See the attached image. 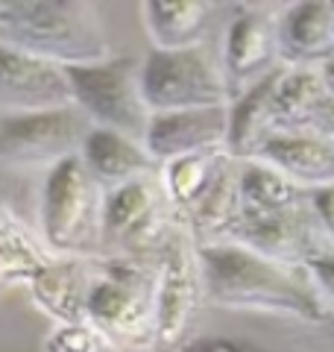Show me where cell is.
Returning a JSON list of instances; mask_svg holds the SVG:
<instances>
[{
    "label": "cell",
    "instance_id": "cell-26",
    "mask_svg": "<svg viewBox=\"0 0 334 352\" xmlns=\"http://www.w3.org/2000/svg\"><path fill=\"white\" fill-rule=\"evenodd\" d=\"M176 352H273L252 340L229 338V335H205V338H188Z\"/></svg>",
    "mask_w": 334,
    "mask_h": 352
},
{
    "label": "cell",
    "instance_id": "cell-14",
    "mask_svg": "<svg viewBox=\"0 0 334 352\" xmlns=\"http://www.w3.org/2000/svg\"><path fill=\"white\" fill-rule=\"evenodd\" d=\"M97 267L88 258L53 256L44 273L30 285V296L41 314H47L56 326L88 323V300H91Z\"/></svg>",
    "mask_w": 334,
    "mask_h": 352
},
{
    "label": "cell",
    "instance_id": "cell-2",
    "mask_svg": "<svg viewBox=\"0 0 334 352\" xmlns=\"http://www.w3.org/2000/svg\"><path fill=\"white\" fill-rule=\"evenodd\" d=\"M0 44L62 68L111 56L100 9L65 0H0Z\"/></svg>",
    "mask_w": 334,
    "mask_h": 352
},
{
    "label": "cell",
    "instance_id": "cell-5",
    "mask_svg": "<svg viewBox=\"0 0 334 352\" xmlns=\"http://www.w3.org/2000/svg\"><path fill=\"white\" fill-rule=\"evenodd\" d=\"M74 106L91 126L111 129L144 141L150 109L141 94V62L129 56H109L91 65L68 68Z\"/></svg>",
    "mask_w": 334,
    "mask_h": 352
},
{
    "label": "cell",
    "instance_id": "cell-27",
    "mask_svg": "<svg viewBox=\"0 0 334 352\" xmlns=\"http://www.w3.org/2000/svg\"><path fill=\"white\" fill-rule=\"evenodd\" d=\"M311 282L320 291V296H329L334 302V250H322L305 264Z\"/></svg>",
    "mask_w": 334,
    "mask_h": 352
},
{
    "label": "cell",
    "instance_id": "cell-12",
    "mask_svg": "<svg viewBox=\"0 0 334 352\" xmlns=\"http://www.w3.org/2000/svg\"><path fill=\"white\" fill-rule=\"evenodd\" d=\"M229 144V106L182 109V112L150 115V126L144 132V147L159 162L220 153Z\"/></svg>",
    "mask_w": 334,
    "mask_h": 352
},
{
    "label": "cell",
    "instance_id": "cell-20",
    "mask_svg": "<svg viewBox=\"0 0 334 352\" xmlns=\"http://www.w3.org/2000/svg\"><path fill=\"white\" fill-rule=\"evenodd\" d=\"M153 50L203 47L211 21V3L203 0H150L141 9Z\"/></svg>",
    "mask_w": 334,
    "mask_h": 352
},
{
    "label": "cell",
    "instance_id": "cell-23",
    "mask_svg": "<svg viewBox=\"0 0 334 352\" xmlns=\"http://www.w3.org/2000/svg\"><path fill=\"white\" fill-rule=\"evenodd\" d=\"M238 188H241V217L282 214L311 203V191L299 188L285 173H278L276 168L258 159L241 162Z\"/></svg>",
    "mask_w": 334,
    "mask_h": 352
},
{
    "label": "cell",
    "instance_id": "cell-16",
    "mask_svg": "<svg viewBox=\"0 0 334 352\" xmlns=\"http://www.w3.org/2000/svg\"><path fill=\"white\" fill-rule=\"evenodd\" d=\"M80 162L103 191H115L126 182L153 176V170L159 168V162L150 156L144 141L100 126L88 129L80 147Z\"/></svg>",
    "mask_w": 334,
    "mask_h": 352
},
{
    "label": "cell",
    "instance_id": "cell-28",
    "mask_svg": "<svg viewBox=\"0 0 334 352\" xmlns=\"http://www.w3.org/2000/svg\"><path fill=\"white\" fill-rule=\"evenodd\" d=\"M311 208H314V214H317L322 235H329L334 241V182L311 191Z\"/></svg>",
    "mask_w": 334,
    "mask_h": 352
},
{
    "label": "cell",
    "instance_id": "cell-18",
    "mask_svg": "<svg viewBox=\"0 0 334 352\" xmlns=\"http://www.w3.org/2000/svg\"><path fill=\"white\" fill-rule=\"evenodd\" d=\"M331 94L320 68H285L276 74L270 112L276 132H320Z\"/></svg>",
    "mask_w": 334,
    "mask_h": 352
},
{
    "label": "cell",
    "instance_id": "cell-24",
    "mask_svg": "<svg viewBox=\"0 0 334 352\" xmlns=\"http://www.w3.org/2000/svg\"><path fill=\"white\" fill-rule=\"evenodd\" d=\"M229 159H232L229 153L220 150V153H199V156H182V159L164 162L159 168L162 170L159 182L173 212H179L182 217L191 212L205 197V191L214 185L217 173Z\"/></svg>",
    "mask_w": 334,
    "mask_h": 352
},
{
    "label": "cell",
    "instance_id": "cell-9",
    "mask_svg": "<svg viewBox=\"0 0 334 352\" xmlns=\"http://www.w3.org/2000/svg\"><path fill=\"white\" fill-rule=\"evenodd\" d=\"M170 203L155 176L126 182L106 191L103 200V244H118L126 252L147 250L167 235Z\"/></svg>",
    "mask_w": 334,
    "mask_h": 352
},
{
    "label": "cell",
    "instance_id": "cell-1",
    "mask_svg": "<svg viewBox=\"0 0 334 352\" xmlns=\"http://www.w3.org/2000/svg\"><path fill=\"white\" fill-rule=\"evenodd\" d=\"M203 267V288L211 305L229 311H255L291 317L302 323L326 320V302L308 270L285 267L235 241L197 247Z\"/></svg>",
    "mask_w": 334,
    "mask_h": 352
},
{
    "label": "cell",
    "instance_id": "cell-22",
    "mask_svg": "<svg viewBox=\"0 0 334 352\" xmlns=\"http://www.w3.org/2000/svg\"><path fill=\"white\" fill-rule=\"evenodd\" d=\"M50 261L53 252L44 247V241L32 235L6 203H0V285L30 288Z\"/></svg>",
    "mask_w": 334,
    "mask_h": 352
},
{
    "label": "cell",
    "instance_id": "cell-4",
    "mask_svg": "<svg viewBox=\"0 0 334 352\" xmlns=\"http://www.w3.org/2000/svg\"><path fill=\"white\" fill-rule=\"evenodd\" d=\"M106 191L80 156L53 164L41 188V241L53 256L85 258L103 244Z\"/></svg>",
    "mask_w": 334,
    "mask_h": 352
},
{
    "label": "cell",
    "instance_id": "cell-6",
    "mask_svg": "<svg viewBox=\"0 0 334 352\" xmlns=\"http://www.w3.org/2000/svg\"><path fill=\"white\" fill-rule=\"evenodd\" d=\"M141 94L150 115L229 106V80L205 47L150 50L141 62Z\"/></svg>",
    "mask_w": 334,
    "mask_h": 352
},
{
    "label": "cell",
    "instance_id": "cell-19",
    "mask_svg": "<svg viewBox=\"0 0 334 352\" xmlns=\"http://www.w3.org/2000/svg\"><path fill=\"white\" fill-rule=\"evenodd\" d=\"M238 164L229 159L217 173L214 185L205 191L191 212L185 214V229L194 238L197 247L203 244H223L232 241L241 223V188H238Z\"/></svg>",
    "mask_w": 334,
    "mask_h": 352
},
{
    "label": "cell",
    "instance_id": "cell-25",
    "mask_svg": "<svg viewBox=\"0 0 334 352\" xmlns=\"http://www.w3.org/2000/svg\"><path fill=\"white\" fill-rule=\"evenodd\" d=\"M109 340L91 323L56 326L44 340V352H106Z\"/></svg>",
    "mask_w": 334,
    "mask_h": 352
},
{
    "label": "cell",
    "instance_id": "cell-11",
    "mask_svg": "<svg viewBox=\"0 0 334 352\" xmlns=\"http://www.w3.org/2000/svg\"><path fill=\"white\" fill-rule=\"evenodd\" d=\"M322 229L317 223L314 208L299 206L282 214H267V217H241L232 241L247 247L258 256L278 261L285 267H302L322 252L326 247L320 244Z\"/></svg>",
    "mask_w": 334,
    "mask_h": 352
},
{
    "label": "cell",
    "instance_id": "cell-17",
    "mask_svg": "<svg viewBox=\"0 0 334 352\" xmlns=\"http://www.w3.org/2000/svg\"><path fill=\"white\" fill-rule=\"evenodd\" d=\"M305 191L334 182V144L322 132H276L255 156Z\"/></svg>",
    "mask_w": 334,
    "mask_h": 352
},
{
    "label": "cell",
    "instance_id": "cell-10",
    "mask_svg": "<svg viewBox=\"0 0 334 352\" xmlns=\"http://www.w3.org/2000/svg\"><path fill=\"white\" fill-rule=\"evenodd\" d=\"M74 106L68 68L0 44V115Z\"/></svg>",
    "mask_w": 334,
    "mask_h": 352
},
{
    "label": "cell",
    "instance_id": "cell-3",
    "mask_svg": "<svg viewBox=\"0 0 334 352\" xmlns=\"http://www.w3.org/2000/svg\"><path fill=\"white\" fill-rule=\"evenodd\" d=\"M159 264L141 261L135 256H115L100 261L88 323L109 344L124 349H155L159 346Z\"/></svg>",
    "mask_w": 334,
    "mask_h": 352
},
{
    "label": "cell",
    "instance_id": "cell-7",
    "mask_svg": "<svg viewBox=\"0 0 334 352\" xmlns=\"http://www.w3.org/2000/svg\"><path fill=\"white\" fill-rule=\"evenodd\" d=\"M88 118L76 106L44 109V112L0 115V162L18 168H53L71 156H80L88 135Z\"/></svg>",
    "mask_w": 334,
    "mask_h": 352
},
{
    "label": "cell",
    "instance_id": "cell-13",
    "mask_svg": "<svg viewBox=\"0 0 334 352\" xmlns=\"http://www.w3.org/2000/svg\"><path fill=\"white\" fill-rule=\"evenodd\" d=\"M278 59V18L247 9L235 15L223 44V71L229 82L255 85L273 74Z\"/></svg>",
    "mask_w": 334,
    "mask_h": 352
},
{
    "label": "cell",
    "instance_id": "cell-15",
    "mask_svg": "<svg viewBox=\"0 0 334 352\" xmlns=\"http://www.w3.org/2000/svg\"><path fill=\"white\" fill-rule=\"evenodd\" d=\"M278 59L287 68H322L334 59V3H296L278 15Z\"/></svg>",
    "mask_w": 334,
    "mask_h": 352
},
{
    "label": "cell",
    "instance_id": "cell-30",
    "mask_svg": "<svg viewBox=\"0 0 334 352\" xmlns=\"http://www.w3.org/2000/svg\"><path fill=\"white\" fill-rule=\"evenodd\" d=\"M320 74H322V82H326L329 94H331V100H334V59H329L326 65H322Z\"/></svg>",
    "mask_w": 334,
    "mask_h": 352
},
{
    "label": "cell",
    "instance_id": "cell-8",
    "mask_svg": "<svg viewBox=\"0 0 334 352\" xmlns=\"http://www.w3.org/2000/svg\"><path fill=\"white\" fill-rule=\"evenodd\" d=\"M205 296L203 288V267H199V252L188 229H179L164 241L162 261H159V296H155V311H159V346L179 349L188 332L197 320L199 302Z\"/></svg>",
    "mask_w": 334,
    "mask_h": 352
},
{
    "label": "cell",
    "instance_id": "cell-21",
    "mask_svg": "<svg viewBox=\"0 0 334 352\" xmlns=\"http://www.w3.org/2000/svg\"><path fill=\"white\" fill-rule=\"evenodd\" d=\"M276 74L264 76L261 82L249 85L238 100L229 103V144L226 153L235 162H252L267 144V138L276 135L270 97L276 85Z\"/></svg>",
    "mask_w": 334,
    "mask_h": 352
},
{
    "label": "cell",
    "instance_id": "cell-29",
    "mask_svg": "<svg viewBox=\"0 0 334 352\" xmlns=\"http://www.w3.org/2000/svg\"><path fill=\"white\" fill-rule=\"evenodd\" d=\"M320 132L326 135L331 144H334V100H331V106H329V112H326V118H322V126H320Z\"/></svg>",
    "mask_w": 334,
    "mask_h": 352
}]
</instances>
